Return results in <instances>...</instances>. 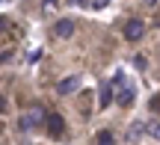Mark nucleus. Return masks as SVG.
I'll return each mask as SVG.
<instances>
[{"label": "nucleus", "mask_w": 160, "mask_h": 145, "mask_svg": "<svg viewBox=\"0 0 160 145\" xmlns=\"http://www.w3.org/2000/svg\"><path fill=\"white\" fill-rule=\"evenodd\" d=\"M86 0H68V6H83Z\"/></svg>", "instance_id": "14"}, {"label": "nucleus", "mask_w": 160, "mask_h": 145, "mask_svg": "<svg viewBox=\"0 0 160 145\" xmlns=\"http://www.w3.org/2000/svg\"><path fill=\"white\" fill-rule=\"evenodd\" d=\"M74 27L77 24L71 21V18H62V21H57L53 33H57V39H71V36H74Z\"/></svg>", "instance_id": "5"}, {"label": "nucleus", "mask_w": 160, "mask_h": 145, "mask_svg": "<svg viewBox=\"0 0 160 145\" xmlns=\"http://www.w3.org/2000/svg\"><path fill=\"white\" fill-rule=\"evenodd\" d=\"M3 110H6V101H3V98H0V113H3Z\"/></svg>", "instance_id": "15"}, {"label": "nucleus", "mask_w": 160, "mask_h": 145, "mask_svg": "<svg viewBox=\"0 0 160 145\" xmlns=\"http://www.w3.org/2000/svg\"><path fill=\"white\" fill-rule=\"evenodd\" d=\"M145 133V122H133L128 130V142H139V136Z\"/></svg>", "instance_id": "8"}, {"label": "nucleus", "mask_w": 160, "mask_h": 145, "mask_svg": "<svg viewBox=\"0 0 160 145\" xmlns=\"http://www.w3.org/2000/svg\"><path fill=\"white\" fill-rule=\"evenodd\" d=\"M107 3H110V0H92V9H104Z\"/></svg>", "instance_id": "11"}, {"label": "nucleus", "mask_w": 160, "mask_h": 145, "mask_svg": "<svg viewBox=\"0 0 160 145\" xmlns=\"http://www.w3.org/2000/svg\"><path fill=\"white\" fill-rule=\"evenodd\" d=\"M45 122H48V133H51V136H62V133H65V122H62L59 113H51Z\"/></svg>", "instance_id": "4"}, {"label": "nucleus", "mask_w": 160, "mask_h": 145, "mask_svg": "<svg viewBox=\"0 0 160 145\" xmlns=\"http://www.w3.org/2000/svg\"><path fill=\"white\" fill-rule=\"evenodd\" d=\"M142 36H145V21L131 18V21L125 24V39H128V41H139Z\"/></svg>", "instance_id": "2"}, {"label": "nucleus", "mask_w": 160, "mask_h": 145, "mask_svg": "<svg viewBox=\"0 0 160 145\" xmlns=\"http://www.w3.org/2000/svg\"><path fill=\"white\" fill-rule=\"evenodd\" d=\"M145 133H148L151 139H157V142H160V118H154V122L145 124Z\"/></svg>", "instance_id": "9"}, {"label": "nucleus", "mask_w": 160, "mask_h": 145, "mask_svg": "<svg viewBox=\"0 0 160 145\" xmlns=\"http://www.w3.org/2000/svg\"><path fill=\"white\" fill-rule=\"evenodd\" d=\"M45 118H48V116H45V110H42V107H33L30 113H24V116H21V130L36 128V124H42Z\"/></svg>", "instance_id": "1"}, {"label": "nucleus", "mask_w": 160, "mask_h": 145, "mask_svg": "<svg viewBox=\"0 0 160 145\" xmlns=\"http://www.w3.org/2000/svg\"><path fill=\"white\" fill-rule=\"evenodd\" d=\"M57 3H59V0H45V9H53Z\"/></svg>", "instance_id": "13"}, {"label": "nucleus", "mask_w": 160, "mask_h": 145, "mask_svg": "<svg viewBox=\"0 0 160 145\" xmlns=\"http://www.w3.org/2000/svg\"><path fill=\"white\" fill-rule=\"evenodd\" d=\"M98 145H116V136L110 133V130H101V133H98Z\"/></svg>", "instance_id": "10"}, {"label": "nucleus", "mask_w": 160, "mask_h": 145, "mask_svg": "<svg viewBox=\"0 0 160 145\" xmlns=\"http://www.w3.org/2000/svg\"><path fill=\"white\" fill-rule=\"evenodd\" d=\"M3 24H6V21H3V18H0V27H3Z\"/></svg>", "instance_id": "17"}, {"label": "nucleus", "mask_w": 160, "mask_h": 145, "mask_svg": "<svg viewBox=\"0 0 160 145\" xmlns=\"http://www.w3.org/2000/svg\"><path fill=\"white\" fill-rule=\"evenodd\" d=\"M145 3H148V6H157V3H160V0H145Z\"/></svg>", "instance_id": "16"}, {"label": "nucleus", "mask_w": 160, "mask_h": 145, "mask_svg": "<svg viewBox=\"0 0 160 145\" xmlns=\"http://www.w3.org/2000/svg\"><path fill=\"white\" fill-rule=\"evenodd\" d=\"M77 89H80V74H71V77H65V80L57 83V95H71V92H77Z\"/></svg>", "instance_id": "3"}, {"label": "nucleus", "mask_w": 160, "mask_h": 145, "mask_svg": "<svg viewBox=\"0 0 160 145\" xmlns=\"http://www.w3.org/2000/svg\"><path fill=\"white\" fill-rule=\"evenodd\" d=\"M133 98H137L133 86H122V92H119V104H122V107H131V104H133Z\"/></svg>", "instance_id": "7"}, {"label": "nucleus", "mask_w": 160, "mask_h": 145, "mask_svg": "<svg viewBox=\"0 0 160 145\" xmlns=\"http://www.w3.org/2000/svg\"><path fill=\"white\" fill-rule=\"evenodd\" d=\"M113 104V83H101V86H98V107H110Z\"/></svg>", "instance_id": "6"}, {"label": "nucleus", "mask_w": 160, "mask_h": 145, "mask_svg": "<svg viewBox=\"0 0 160 145\" xmlns=\"http://www.w3.org/2000/svg\"><path fill=\"white\" fill-rule=\"evenodd\" d=\"M151 110H157V113H160V98H151Z\"/></svg>", "instance_id": "12"}]
</instances>
